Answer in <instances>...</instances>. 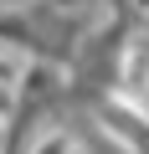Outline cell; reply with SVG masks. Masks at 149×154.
<instances>
[{
	"label": "cell",
	"mask_w": 149,
	"mask_h": 154,
	"mask_svg": "<svg viewBox=\"0 0 149 154\" xmlns=\"http://www.w3.org/2000/svg\"><path fill=\"white\" fill-rule=\"evenodd\" d=\"M46 5H57L62 16H82V21H103L108 16V0H46Z\"/></svg>",
	"instance_id": "6da1fadb"
}]
</instances>
